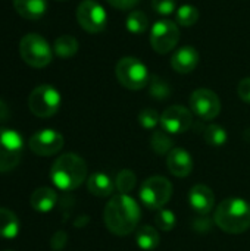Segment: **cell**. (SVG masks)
<instances>
[{
	"instance_id": "obj_1",
	"label": "cell",
	"mask_w": 250,
	"mask_h": 251,
	"mask_svg": "<svg viewBox=\"0 0 250 251\" xmlns=\"http://www.w3.org/2000/svg\"><path fill=\"white\" fill-rule=\"evenodd\" d=\"M103 221L109 232L125 237L130 235L140 222V207L128 194L113 196L103 210Z\"/></svg>"
},
{
	"instance_id": "obj_2",
	"label": "cell",
	"mask_w": 250,
	"mask_h": 251,
	"mask_svg": "<svg viewBox=\"0 0 250 251\" xmlns=\"http://www.w3.org/2000/svg\"><path fill=\"white\" fill-rule=\"evenodd\" d=\"M87 178V165L84 159L75 153L59 156L50 169V179L56 188L72 191L78 188Z\"/></svg>"
},
{
	"instance_id": "obj_3",
	"label": "cell",
	"mask_w": 250,
	"mask_h": 251,
	"mask_svg": "<svg viewBox=\"0 0 250 251\" xmlns=\"http://www.w3.org/2000/svg\"><path fill=\"white\" fill-rule=\"evenodd\" d=\"M214 221L227 234H243L250 228V203L240 197L227 199L217 206Z\"/></svg>"
},
{
	"instance_id": "obj_4",
	"label": "cell",
	"mask_w": 250,
	"mask_h": 251,
	"mask_svg": "<svg viewBox=\"0 0 250 251\" xmlns=\"http://www.w3.org/2000/svg\"><path fill=\"white\" fill-rule=\"evenodd\" d=\"M19 56L28 66L41 69L52 62L53 49L43 35L28 32L19 41Z\"/></svg>"
},
{
	"instance_id": "obj_5",
	"label": "cell",
	"mask_w": 250,
	"mask_h": 251,
	"mask_svg": "<svg viewBox=\"0 0 250 251\" xmlns=\"http://www.w3.org/2000/svg\"><path fill=\"white\" fill-rule=\"evenodd\" d=\"M115 75L122 87L134 91L144 88L150 81L147 66L133 56H125L118 60L115 66Z\"/></svg>"
},
{
	"instance_id": "obj_6",
	"label": "cell",
	"mask_w": 250,
	"mask_h": 251,
	"mask_svg": "<svg viewBox=\"0 0 250 251\" xmlns=\"http://www.w3.org/2000/svg\"><path fill=\"white\" fill-rule=\"evenodd\" d=\"M172 196V184L168 178L155 175L147 178L140 188V200L150 210H161Z\"/></svg>"
},
{
	"instance_id": "obj_7",
	"label": "cell",
	"mask_w": 250,
	"mask_h": 251,
	"mask_svg": "<svg viewBox=\"0 0 250 251\" xmlns=\"http://www.w3.org/2000/svg\"><path fill=\"white\" fill-rule=\"evenodd\" d=\"M62 103L60 93L49 84L35 87L28 96V107L37 118H50L57 113Z\"/></svg>"
},
{
	"instance_id": "obj_8",
	"label": "cell",
	"mask_w": 250,
	"mask_h": 251,
	"mask_svg": "<svg viewBox=\"0 0 250 251\" xmlns=\"http://www.w3.org/2000/svg\"><path fill=\"white\" fill-rule=\"evenodd\" d=\"M22 135L12 128H0V172L13 171L22 157Z\"/></svg>"
},
{
	"instance_id": "obj_9",
	"label": "cell",
	"mask_w": 250,
	"mask_h": 251,
	"mask_svg": "<svg viewBox=\"0 0 250 251\" xmlns=\"http://www.w3.org/2000/svg\"><path fill=\"white\" fill-rule=\"evenodd\" d=\"M77 21L84 31L97 34L106 28L108 15L100 3L94 0H83L77 7Z\"/></svg>"
},
{
	"instance_id": "obj_10",
	"label": "cell",
	"mask_w": 250,
	"mask_h": 251,
	"mask_svg": "<svg viewBox=\"0 0 250 251\" xmlns=\"http://www.w3.org/2000/svg\"><path fill=\"white\" fill-rule=\"evenodd\" d=\"M180 40L178 25L169 19L158 21L150 29V46L156 53L165 54L175 49Z\"/></svg>"
},
{
	"instance_id": "obj_11",
	"label": "cell",
	"mask_w": 250,
	"mask_h": 251,
	"mask_svg": "<svg viewBox=\"0 0 250 251\" xmlns=\"http://www.w3.org/2000/svg\"><path fill=\"white\" fill-rule=\"evenodd\" d=\"M192 112L203 121L215 119L221 112V101L217 93L209 88H197L190 96Z\"/></svg>"
},
{
	"instance_id": "obj_12",
	"label": "cell",
	"mask_w": 250,
	"mask_h": 251,
	"mask_svg": "<svg viewBox=\"0 0 250 251\" xmlns=\"http://www.w3.org/2000/svg\"><path fill=\"white\" fill-rule=\"evenodd\" d=\"M63 137L60 132L55 131V129H40L37 132H34L28 141V147L29 150L37 154V156H53L56 153H59L63 147Z\"/></svg>"
},
{
	"instance_id": "obj_13",
	"label": "cell",
	"mask_w": 250,
	"mask_h": 251,
	"mask_svg": "<svg viewBox=\"0 0 250 251\" xmlns=\"http://www.w3.org/2000/svg\"><path fill=\"white\" fill-rule=\"evenodd\" d=\"M193 124L192 112L184 106H169L161 115V126L168 134H183L190 129Z\"/></svg>"
},
{
	"instance_id": "obj_14",
	"label": "cell",
	"mask_w": 250,
	"mask_h": 251,
	"mask_svg": "<svg viewBox=\"0 0 250 251\" xmlns=\"http://www.w3.org/2000/svg\"><path fill=\"white\" fill-rule=\"evenodd\" d=\"M189 204L199 216L209 215L215 204L214 191L203 184H197L192 187V190L189 191Z\"/></svg>"
},
{
	"instance_id": "obj_15",
	"label": "cell",
	"mask_w": 250,
	"mask_h": 251,
	"mask_svg": "<svg viewBox=\"0 0 250 251\" xmlns=\"http://www.w3.org/2000/svg\"><path fill=\"white\" fill-rule=\"evenodd\" d=\"M167 166L168 171L177 176V178H186L192 174L193 171V159L192 154L181 149V147H174L169 154L167 156Z\"/></svg>"
},
{
	"instance_id": "obj_16",
	"label": "cell",
	"mask_w": 250,
	"mask_h": 251,
	"mask_svg": "<svg viewBox=\"0 0 250 251\" xmlns=\"http://www.w3.org/2000/svg\"><path fill=\"white\" fill-rule=\"evenodd\" d=\"M199 65V51L192 46L178 49L171 57V66L178 74H190Z\"/></svg>"
},
{
	"instance_id": "obj_17",
	"label": "cell",
	"mask_w": 250,
	"mask_h": 251,
	"mask_svg": "<svg viewBox=\"0 0 250 251\" xmlns=\"http://www.w3.org/2000/svg\"><path fill=\"white\" fill-rule=\"evenodd\" d=\"M13 7L24 19L37 21L46 15L47 0H13Z\"/></svg>"
},
{
	"instance_id": "obj_18",
	"label": "cell",
	"mask_w": 250,
	"mask_h": 251,
	"mask_svg": "<svg viewBox=\"0 0 250 251\" xmlns=\"http://www.w3.org/2000/svg\"><path fill=\"white\" fill-rule=\"evenodd\" d=\"M56 203H57V194L53 188H49V187L37 188L29 197L31 207L40 213H47L53 210Z\"/></svg>"
},
{
	"instance_id": "obj_19",
	"label": "cell",
	"mask_w": 250,
	"mask_h": 251,
	"mask_svg": "<svg viewBox=\"0 0 250 251\" xmlns=\"http://www.w3.org/2000/svg\"><path fill=\"white\" fill-rule=\"evenodd\" d=\"M87 190L96 197H109L113 194L115 182L109 175L103 172H94L87 179Z\"/></svg>"
},
{
	"instance_id": "obj_20",
	"label": "cell",
	"mask_w": 250,
	"mask_h": 251,
	"mask_svg": "<svg viewBox=\"0 0 250 251\" xmlns=\"http://www.w3.org/2000/svg\"><path fill=\"white\" fill-rule=\"evenodd\" d=\"M21 224L16 215L4 207H0V238L13 240L19 235Z\"/></svg>"
},
{
	"instance_id": "obj_21",
	"label": "cell",
	"mask_w": 250,
	"mask_h": 251,
	"mask_svg": "<svg viewBox=\"0 0 250 251\" xmlns=\"http://www.w3.org/2000/svg\"><path fill=\"white\" fill-rule=\"evenodd\" d=\"M80 49L78 40L72 35L63 34L60 37H57L53 43V51L57 57L60 59H71L77 54Z\"/></svg>"
},
{
	"instance_id": "obj_22",
	"label": "cell",
	"mask_w": 250,
	"mask_h": 251,
	"mask_svg": "<svg viewBox=\"0 0 250 251\" xmlns=\"http://www.w3.org/2000/svg\"><path fill=\"white\" fill-rule=\"evenodd\" d=\"M136 241H137V246L141 250L152 251L159 246L161 238H159V232L153 226L144 225V226L139 228L137 235H136Z\"/></svg>"
},
{
	"instance_id": "obj_23",
	"label": "cell",
	"mask_w": 250,
	"mask_h": 251,
	"mask_svg": "<svg viewBox=\"0 0 250 251\" xmlns=\"http://www.w3.org/2000/svg\"><path fill=\"white\" fill-rule=\"evenodd\" d=\"M150 146H152V150L156 154L165 156V154H169V151L174 149V141L169 137V134L162 129V131H155L152 134V137H150Z\"/></svg>"
},
{
	"instance_id": "obj_24",
	"label": "cell",
	"mask_w": 250,
	"mask_h": 251,
	"mask_svg": "<svg viewBox=\"0 0 250 251\" xmlns=\"http://www.w3.org/2000/svg\"><path fill=\"white\" fill-rule=\"evenodd\" d=\"M203 138H205L206 144H209L212 147H222L228 140V134L221 125L211 124L205 128Z\"/></svg>"
},
{
	"instance_id": "obj_25",
	"label": "cell",
	"mask_w": 250,
	"mask_h": 251,
	"mask_svg": "<svg viewBox=\"0 0 250 251\" xmlns=\"http://www.w3.org/2000/svg\"><path fill=\"white\" fill-rule=\"evenodd\" d=\"M125 26L127 29L131 32V34H136V35H140L143 34L147 26H149V18L144 12L141 10H133L128 16H127V22H125Z\"/></svg>"
},
{
	"instance_id": "obj_26",
	"label": "cell",
	"mask_w": 250,
	"mask_h": 251,
	"mask_svg": "<svg viewBox=\"0 0 250 251\" xmlns=\"http://www.w3.org/2000/svg\"><path fill=\"white\" fill-rule=\"evenodd\" d=\"M137 184V176L131 169H122L115 179V188L119 191V194H128L134 190Z\"/></svg>"
},
{
	"instance_id": "obj_27",
	"label": "cell",
	"mask_w": 250,
	"mask_h": 251,
	"mask_svg": "<svg viewBox=\"0 0 250 251\" xmlns=\"http://www.w3.org/2000/svg\"><path fill=\"white\" fill-rule=\"evenodd\" d=\"M177 22L181 26H193L199 21V10L193 4H183L175 13Z\"/></svg>"
},
{
	"instance_id": "obj_28",
	"label": "cell",
	"mask_w": 250,
	"mask_h": 251,
	"mask_svg": "<svg viewBox=\"0 0 250 251\" xmlns=\"http://www.w3.org/2000/svg\"><path fill=\"white\" fill-rule=\"evenodd\" d=\"M149 93L153 99L156 100H165L168 97H171V93H172V88L171 85L162 79L161 76H153L150 78L149 81Z\"/></svg>"
},
{
	"instance_id": "obj_29",
	"label": "cell",
	"mask_w": 250,
	"mask_h": 251,
	"mask_svg": "<svg viewBox=\"0 0 250 251\" xmlns=\"http://www.w3.org/2000/svg\"><path fill=\"white\" fill-rule=\"evenodd\" d=\"M175 224H177L175 215H174V212H171L168 209H161L155 218V225L161 231H172Z\"/></svg>"
},
{
	"instance_id": "obj_30",
	"label": "cell",
	"mask_w": 250,
	"mask_h": 251,
	"mask_svg": "<svg viewBox=\"0 0 250 251\" xmlns=\"http://www.w3.org/2000/svg\"><path fill=\"white\" fill-rule=\"evenodd\" d=\"M139 124L146 129H153L161 124V116L155 109H144L139 113Z\"/></svg>"
},
{
	"instance_id": "obj_31",
	"label": "cell",
	"mask_w": 250,
	"mask_h": 251,
	"mask_svg": "<svg viewBox=\"0 0 250 251\" xmlns=\"http://www.w3.org/2000/svg\"><path fill=\"white\" fill-rule=\"evenodd\" d=\"M152 6L159 15L168 16L175 10V0H152Z\"/></svg>"
},
{
	"instance_id": "obj_32",
	"label": "cell",
	"mask_w": 250,
	"mask_h": 251,
	"mask_svg": "<svg viewBox=\"0 0 250 251\" xmlns=\"http://www.w3.org/2000/svg\"><path fill=\"white\" fill-rule=\"evenodd\" d=\"M66 241H68V235L65 231H57L55 232V235L52 237V241H50V246L55 251L63 250V247L66 246Z\"/></svg>"
},
{
	"instance_id": "obj_33",
	"label": "cell",
	"mask_w": 250,
	"mask_h": 251,
	"mask_svg": "<svg viewBox=\"0 0 250 251\" xmlns=\"http://www.w3.org/2000/svg\"><path fill=\"white\" fill-rule=\"evenodd\" d=\"M237 94H239V97L245 103H249L250 104V78H243L239 82V85H237Z\"/></svg>"
},
{
	"instance_id": "obj_34",
	"label": "cell",
	"mask_w": 250,
	"mask_h": 251,
	"mask_svg": "<svg viewBox=\"0 0 250 251\" xmlns=\"http://www.w3.org/2000/svg\"><path fill=\"white\" fill-rule=\"evenodd\" d=\"M112 7L119 9V10H128L131 7H134L140 0H106Z\"/></svg>"
},
{
	"instance_id": "obj_35",
	"label": "cell",
	"mask_w": 250,
	"mask_h": 251,
	"mask_svg": "<svg viewBox=\"0 0 250 251\" xmlns=\"http://www.w3.org/2000/svg\"><path fill=\"white\" fill-rule=\"evenodd\" d=\"M9 116H10L9 106H7V104L0 99V122H3V121L9 119Z\"/></svg>"
},
{
	"instance_id": "obj_36",
	"label": "cell",
	"mask_w": 250,
	"mask_h": 251,
	"mask_svg": "<svg viewBox=\"0 0 250 251\" xmlns=\"http://www.w3.org/2000/svg\"><path fill=\"white\" fill-rule=\"evenodd\" d=\"M245 140H246V141H250V129H246V131H245Z\"/></svg>"
},
{
	"instance_id": "obj_37",
	"label": "cell",
	"mask_w": 250,
	"mask_h": 251,
	"mask_svg": "<svg viewBox=\"0 0 250 251\" xmlns=\"http://www.w3.org/2000/svg\"><path fill=\"white\" fill-rule=\"evenodd\" d=\"M4 251H12V250H4Z\"/></svg>"
},
{
	"instance_id": "obj_38",
	"label": "cell",
	"mask_w": 250,
	"mask_h": 251,
	"mask_svg": "<svg viewBox=\"0 0 250 251\" xmlns=\"http://www.w3.org/2000/svg\"><path fill=\"white\" fill-rule=\"evenodd\" d=\"M59 1H63V0H59Z\"/></svg>"
}]
</instances>
